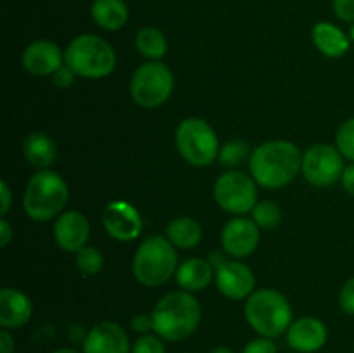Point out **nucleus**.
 Instances as JSON below:
<instances>
[{"label":"nucleus","instance_id":"2eb2a0df","mask_svg":"<svg viewBox=\"0 0 354 353\" xmlns=\"http://www.w3.org/2000/svg\"><path fill=\"white\" fill-rule=\"evenodd\" d=\"M287 345L297 353L320 352L328 339V329L320 318L301 317L290 324L286 332Z\"/></svg>","mask_w":354,"mask_h":353},{"label":"nucleus","instance_id":"2f4dec72","mask_svg":"<svg viewBox=\"0 0 354 353\" xmlns=\"http://www.w3.org/2000/svg\"><path fill=\"white\" fill-rule=\"evenodd\" d=\"M130 325H131V331L137 332L138 336L151 334V331L154 332V322H152V314H137V315H133Z\"/></svg>","mask_w":354,"mask_h":353},{"label":"nucleus","instance_id":"f3484780","mask_svg":"<svg viewBox=\"0 0 354 353\" xmlns=\"http://www.w3.org/2000/svg\"><path fill=\"white\" fill-rule=\"evenodd\" d=\"M90 237V224L80 211H66L59 215L54 224V239L66 253H78Z\"/></svg>","mask_w":354,"mask_h":353},{"label":"nucleus","instance_id":"39448f33","mask_svg":"<svg viewBox=\"0 0 354 353\" xmlns=\"http://www.w3.org/2000/svg\"><path fill=\"white\" fill-rule=\"evenodd\" d=\"M133 277L147 287H158L168 282L178 270L176 248L162 235L147 237L133 256Z\"/></svg>","mask_w":354,"mask_h":353},{"label":"nucleus","instance_id":"4468645a","mask_svg":"<svg viewBox=\"0 0 354 353\" xmlns=\"http://www.w3.org/2000/svg\"><path fill=\"white\" fill-rule=\"evenodd\" d=\"M83 353H131L130 339L120 324L97 322L83 341Z\"/></svg>","mask_w":354,"mask_h":353},{"label":"nucleus","instance_id":"ea45409f","mask_svg":"<svg viewBox=\"0 0 354 353\" xmlns=\"http://www.w3.org/2000/svg\"><path fill=\"white\" fill-rule=\"evenodd\" d=\"M50 353H80V352L75 348H69V346H62V348L54 350V352H50Z\"/></svg>","mask_w":354,"mask_h":353},{"label":"nucleus","instance_id":"aec40b11","mask_svg":"<svg viewBox=\"0 0 354 353\" xmlns=\"http://www.w3.org/2000/svg\"><path fill=\"white\" fill-rule=\"evenodd\" d=\"M311 38H313L315 47L322 54L332 59L342 57L349 51V45H351L349 35H346L341 28L328 23V21H320V23L315 24L313 31H311Z\"/></svg>","mask_w":354,"mask_h":353},{"label":"nucleus","instance_id":"423d86ee","mask_svg":"<svg viewBox=\"0 0 354 353\" xmlns=\"http://www.w3.org/2000/svg\"><path fill=\"white\" fill-rule=\"evenodd\" d=\"M64 62L76 73L88 80L106 78L116 68V52L113 45L97 35H78L64 51Z\"/></svg>","mask_w":354,"mask_h":353},{"label":"nucleus","instance_id":"58836bf2","mask_svg":"<svg viewBox=\"0 0 354 353\" xmlns=\"http://www.w3.org/2000/svg\"><path fill=\"white\" fill-rule=\"evenodd\" d=\"M211 353H234V350L228 348V346H216V348L211 350Z\"/></svg>","mask_w":354,"mask_h":353},{"label":"nucleus","instance_id":"dca6fc26","mask_svg":"<svg viewBox=\"0 0 354 353\" xmlns=\"http://www.w3.org/2000/svg\"><path fill=\"white\" fill-rule=\"evenodd\" d=\"M23 68L35 76H52L64 66V52L55 42L35 40L28 45L21 55Z\"/></svg>","mask_w":354,"mask_h":353},{"label":"nucleus","instance_id":"f257e3e1","mask_svg":"<svg viewBox=\"0 0 354 353\" xmlns=\"http://www.w3.org/2000/svg\"><path fill=\"white\" fill-rule=\"evenodd\" d=\"M249 170L256 183L265 189H280L303 170V152L289 141H268L252 149Z\"/></svg>","mask_w":354,"mask_h":353},{"label":"nucleus","instance_id":"79ce46f5","mask_svg":"<svg viewBox=\"0 0 354 353\" xmlns=\"http://www.w3.org/2000/svg\"><path fill=\"white\" fill-rule=\"evenodd\" d=\"M182 353H190V352H182Z\"/></svg>","mask_w":354,"mask_h":353},{"label":"nucleus","instance_id":"473e14b6","mask_svg":"<svg viewBox=\"0 0 354 353\" xmlns=\"http://www.w3.org/2000/svg\"><path fill=\"white\" fill-rule=\"evenodd\" d=\"M75 78L76 73L68 64H64L52 75V83L55 87H59V89H68V87H71L75 83Z\"/></svg>","mask_w":354,"mask_h":353},{"label":"nucleus","instance_id":"5701e85b","mask_svg":"<svg viewBox=\"0 0 354 353\" xmlns=\"http://www.w3.org/2000/svg\"><path fill=\"white\" fill-rule=\"evenodd\" d=\"M166 237L176 249H192L203 239V228L194 218L178 217L168 224Z\"/></svg>","mask_w":354,"mask_h":353},{"label":"nucleus","instance_id":"1a4fd4ad","mask_svg":"<svg viewBox=\"0 0 354 353\" xmlns=\"http://www.w3.org/2000/svg\"><path fill=\"white\" fill-rule=\"evenodd\" d=\"M213 196L227 213L245 215L258 204V183L241 170H228L214 182Z\"/></svg>","mask_w":354,"mask_h":353},{"label":"nucleus","instance_id":"f03ea898","mask_svg":"<svg viewBox=\"0 0 354 353\" xmlns=\"http://www.w3.org/2000/svg\"><path fill=\"white\" fill-rule=\"evenodd\" d=\"M203 317L201 303L189 291H171L156 303L152 310L154 334L165 341L176 343L190 338Z\"/></svg>","mask_w":354,"mask_h":353},{"label":"nucleus","instance_id":"6ab92c4d","mask_svg":"<svg viewBox=\"0 0 354 353\" xmlns=\"http://www.w3.org/2000/svg\"><path fill=\"white\" fill-rule=\"evenodd\" d=\"M214 277V266L209 260L189 258L178 265L175 273L176 284L180 289L189 293H199L206 289Z\"/></svg>","mask_w":354,"mask_h":353},{"label":"nucleus","instance_id":"4be33fe9","mask_svg":"<svg viewBox=\"0 0 354 353\" xmlns=\"http://www.w3.org/2000/svg\"><path fill=\"white\" fill-rule=\"evenodd\" d=\"M90 14L97 26L107 31H118L127 24L128 6L124 0H93Z\"/></svg>","mask_w":354,"mask_h":353},{"label":"nucleus","instance_id":"0eeeda50","mask_svg":"<svg viewBox=\"0 0 354 353\" xmlns=\"http://www.w3.org/2000/svg\"><path fill=\"white\" fill-rule=\"evenodd\" d=\"M175 145L189 165L209 166L220 154L216 132L203 118L190 116L180 121L175 132Z\"/></svg>","mask_w":354,"mask_h":353},{"label":"nucleus","instance_id":"a211bd4d","mask_svg":"<svg viewBox=\"0 0 354 353\" xmlns=\"http://www.w3.org/2000/svg\"><path fill=\"white\" fill-rule=\"evenodd\" d=\"M33 305L28 294L14 287L0 291V325L3 329H21L30 322Z\"/></svg>","mask_w":354,"mask_h":353},{"label":"nucleus","instance_id":"cd10ccee","mask_svg":"<svg viewBox=\"0 0 354 353\" xmlns=\"http://www.w3.org/2000/svg\"><path fill=\"white\" fill-rule=\"evenodd\" d=\"M335 147L346 159L354 163V118H349L339 127L335 135Z\"/></svg>","mask_w":354,"mask_h":353},{"label":"nucleus","instance_id":"412c9836","mask_svg":"<svg viewBox=\"0 0 354 353\" xmlns=\"http://www.w3.org/2000/svg\"><path fill=\"white\" fill-rule=\"evenodd\" d=\"M23 154L31 166L38 170H48L57 158V145L44 132L28 135L23 142Z\"/></svg>","mask_w":354,"mask_h":353},{"label":"nucleus","instance_id":"b1692460","mask_svg":"<svg viewBox=\"0 0 354 353\" xmlns=\"http://www.w3.org/2000/svg\"><path fill=\"white\" fill-rule=\"evenodd\" d=\"M135 45H137L138 52L149 61H159L168 52V40L162 31L154 26H145L138 30L137 37H135Z\"/></svg>","mask_w":354,"mask_h":353},{"label":"nucleus","instance_id":"72a5a7b5","mask_svg":"<svg viewBox=\"0 0 354 353\" xmlns=\"http://www.w3.org/2000/svg\"><path fill=\"white\" fill-rule=\"evenodd\" d=\"M335 16L346 23H354V0H334Z\"/></svg>","mask_w":354,"mask_h":353},{"label":"nucleus","instance_id":"f704fd0d","mask_svg":"<svg viewBox=\"0 0 354 353\" xmlns=\"http://www.w3.org/2000/svg\"><path fill=\"white\" fill-rule=\"evenodd\" d=\"M0 197H2V204H0V215L6 217L9 213L10 206H12V192H10L9 185H7L6 180L0 182Z\"/></svg>","mask_w":354,"mask_h":353},{"label":"nucleus","instance_id":"c756f323","mask_svg":"<svg viewBox=\"0 0 354 353\" xmlns=\"http://www.w3.org/2000/svg\"><path fill=\"white\" fill-rule=\"evenodd\" d=\"M242 353H279V350H277V345L272 338L259 336V338L249 341L242 350Z\"/></svg>","mask_w":354,"mask_h":353},{"label":"nucleus","instance_id":"9d476101","mask_svg":"<svg viewBox=\"0 0 354 353\" xmlns=\"http://www.w3.org/2000/svg\"><path fill=\"white\" fill-rule=\"evenodd\" d=\"M344 168V156L330 144H315L303 154L301 172L317 187H328L341 180Z\"/></svg>","mask_w":354,"mask_h":353},{"label":"nucleus","instance_id":"7c9ffc66","mask_svg":"<svg viewBox=\"0 0 354 353\" xmlns=\"http://www.w3.org/2000/svg\"><path fill=\"white\" fill-rule=\"evenodd\" d=\"M339 305H341L342 311H346L348 315H354V277L346 280L344 286L341 287Z\"/></svg>","mask_w":354,"mask_h":353},{"label":"nucleus","instance_id":"393cba45","mask_svg":"<svg viewBox=\"0 0 354 353\" xmlns=\"http://www.w3.org/2000/svg\"><path fill=\"white\" fill-rule=\"evenodd\" d=\"M251 147L245 141H230L220 149L218 161L221 166L230 170H237L239 166L245 165L251 159Z\"/></svg>","mask_w":354,"mask_h":353},{"label":"nucleus","instance_id":"7ed1b4c3","mask_svg":"<svg viewBox=\"0 0 354 353\" xmlns=\"http://www.w3.org/2000/svg\"><path fill=\"white\" fill-rule=\"evenodd\" d=\"M244 317L248 324L263 338L286 334L292 324V307L286 294L272 287L254 291L245 300Z\"/></svg>","mask_w":354,"mask_h":353},{"label":"nucleus","instance_id":"a19ab883","mask_svg":"<svg viewBox=\"0 0 354 353\" xmlns=\"http://www.w3.org/2000/svg\"><path fill=\"white\" fill-rule=\"evenodd\" d=\"M349 40L354 42V23L351 24V28H349Z\"/></svg>","mask_w":354,"mask_h":353},{"label":"nucleus","instance_id":"a878e982","mask_svg":"<svg viewBox=\"0 0 354 353\" xmlns=\"http://www.w3.org/2000/svg\"><path fill=\"white\" fill-rule=\"evenodd\" d=\"M252 213V220L259 228H273L282 221V210L273 201H258Z\"/></svg>","mask_w":354,"mask_h":353},{"label":"nucleus","instance_id":"c85d7f7f","mask_svg":"<svg viewBox=\"0 0 354 353\" xmlns=\"http://www.w3.org/2000/svg\"><path fill=\"white\" fill-rule=\"evenodd\" d=\"M165 339L159 338L158 334H144L138 336L131 345V353H166Z\"/></svg>","mask_w":354,"mask_h":353},{"label":"nucleus","instance_id":"9b49d317","mask_svg":"<svg viewBox=\"0 0 354 353\" xmlns=\"http://www.w3.org/2000/svg\"><path fill=\"white\" fill-rule=\"evenodd\" d=\"M218 291L228 300H248L254 293V273L251 266L239 260H225L214 269Z\"/></svg>","mask_w":354,"mask_h":353},{"label":"nucleus","instance_id":"bb28decb","mask_svg":"<svg viewBox=\"0 0 354 353\" xmlns=\"http://www.w3.org/2000/svg\"><path fill=\"white\" fill-rule=\"evenodd\" d=\"M75 263L82 275H97L104 266V256L99 249L85 246V248L76 253Z\"/></svg>","mask_w":354,"mask_h":353},{"label":"nucleus","instance_id":"4c0bfd02","mask_svg":"<svg viewBox=\"0 0 354 353\" xmlns=\"http://www.w3.org/2000/svg\"><path fill=\"white\" fill-rule=\"evenodd\" d=\"M14 237V228L7 220H0V248H7Z\"/></svg>","mask_w":354,"mask_h":353},{"label":"nucleus","instance_id":"e433bc0d","mask_svg":"<svg viewBox=\"0 0 354 353\" xmlns=\"http://www.w3.org/2000/svg\"><path fill=\"white\" fill-rule=\"evenodd\" d=\"M14 348H16L14 338L7 329H2L0 331V353H14Z\"/></svg>","mask_w":354,"mask_h":353},{"label":"nucleus","instance_id":"ddd939ff","mask_svg":"<svg viewBox=\"0 0 354 353\" xmlns=\"http://www.w3.org/2000/svg\"><path fill=\"white\" fill-rule=\"evenodd\" d=\"M259 227L254 220L237 217L227 221L221 230V246L232 258H248L259 244Z\"/></svg>","mask_w":354,"mask_h":353},{"label":"nucleus","instance_id":"6e6552de","mask_svg":"<svg viewBox=\"0 0 354 353\" xmlns=\"http://www.w3.org/2000/svg\"><path fill=\"white\" fill-rule=\"evenodd\" d=\"M175 76L161 61H147L135 69L130 82V96L144 109L161 107L171 97Z\"/></svg>","mask_w":354,"mask_h":353},{"label":"nucleus","instance_id":"c9c22d12","mask_svg":"<svg viewBox=\"0 0 354 353\" xmlns=\"http://www.w3.org/2000/svg\"><path fill=\"white\" fill-rule=\"evenodd\" d=\"M341 182H342V187H344L346 192L354 196V163L346 166L344 172H342Z\"/></svg>","mask_w":354,"mask_h":353},{"label":"nucleus","instance_id":"f8f14e48","mask_svg":"<svg viewBox=\"0 0 354 353\" xmlns=\"http://www.w3.org/2000/svg\"><path fill=\"white\" fill-rule=\"evenodd\" d=\"M102 225L113 239L130 242L142 234L144 221L133 204L128 201H111L102 213Z\"/></svg>","mask_w":354,"mask_h":353},{"label":"nucleus","instance_id":"20e7f679","mask_svg":"<svg viewBox=\"0 0 354 353\" xmlns=\"http://www.w3.org/2000/svg\"><path fill=\"white\" fill-rule=\"evenodd\" d=\"M68 199L69 187L66 180L52 170H38L28 180L23 208L33 221H48L61 213Z\"/></svg>","mask_w":354,"mask_h":353}]
</instances>
